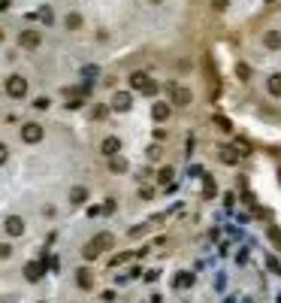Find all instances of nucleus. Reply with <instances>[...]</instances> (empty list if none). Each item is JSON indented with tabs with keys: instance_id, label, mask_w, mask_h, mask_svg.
I'll return each instance as SVG.
<instances>
[{
	"instance_id": "nucleus-1",
	"label": "nucleus",
	"mask_w": 281,
	"mask_h": 303,
	"mask_svg": "<svg viewBox=\"0 0 281 303\" xmlns=\"http://www.w3.org/2000/svg\"><path fill=\"white\" fill-rule=\"evenodd\" d=\"M109 246H112V237H109V234H97V237H94V240L82 249V255H85L88 261H94V258H100Z\"/></svg>"
},
{
	"instance_id": "nucleus-2",
	"label": "nucleus",
	"mask_w": 281,
	"mask_h": 303,
	"mask_svg": "<svg viewBox=\"0 0 281 303\" xmlns=\"http://www.w3.org/2000/svg\"><path fill=\"white\" fill-rule=\"evenodd\" d=\"M130 88H136L142 94H157V85L148 79V73H130Z\"/></svg>"
},
{
	"instance_id": "nucleus-3",
	"label": "nucleus",
	"mask_w": 281,
	"mask_h": 303,
	"mask_svg": "<svg viewBox=\"0 0 281 303\" xmlns=\"http://www.w3.org/2000/svg\"><path fill=\"white\" fill-rule=\"evenodd\" d=\"M6 94L15 97V100L24 97V94H27V79H24V76H9V79H6Z\"/></svg>"
},
{
	"instance_id": "nucleus-4",
	"label": "nucleus",
	"mask_w": 281,
	"mask_h": 303,
	"mask_svg": "<svg viewBox=\"0 0 281 303\" xmlns=\"http://www.w3.org/2000/svg\"><path fill=\"white\" fill-rule=\"evenodd\" d=\"M21 140H24V143H39V140H42V127H39L36 121L21 124Z\"/></svg>"
},
{
	"instance_id": "nucleus-5",
	"label": "nucleus",
	"mask_w": 281,
	"mask_h": 303,
	"mask_svg": "<svg viewBox=\"0 0 281 303\" xmlns=\"http://www.w3.org/2000/svg\"><path fill=\"white\" fill-rule=\"evenodd\" d=\"M42 273H45V261H30V264L24 267V279H27V282H39Z\"/></svg>"
},
{
	"instance_id": "nucleus-6",
	"label": "nucleus",
	"mask_w": 281,
	"mask_h": 303,
	"mask_svg": "<svg viewBox=\"0 0 281 303\" xmlns=\"http://www.w3.org/2000/svg\"><path fill=\"white\" fill-rule=\"evenodd\" d=\"M133 106V97H130V91H118L115 97H112V109L115 112H127Z\"/></svg>"
},
{
	"instance_id": "nucleus-7",
	"label": "nucleus",
	"mask_w": 281,
	"mask_h": 303,
	"mask_svg": "<svg viewBox=\"0 0 281 303\" xmlns=\"http://www.w3.org/2000/svg\"><path fill=\"white\" fill-rule=\"evenodd\" d=\"M42 39H39V33L36 30H21V36H18V46L21 49H36Z\"/></svg>"
},
{
	"instance_id": "nucleus-8",
	"label": "nucleus",
	"mask_w": 281,
	"mask_h": 303,
	"mask_svg": "<svg viewBox=\"0 0 281 303\" xmlns=\"http://www.w3.org/2000/svg\"><path fill=\"white\" fill-rule=\"evenodd\" d=\"M3 228H6L9 237H21V234H24V222H21L18 215H9V219L3 222Z\"/></svg>"
},
{
	"instance_id": "nucleus-9",
	"label": "nucleus",
	"mask_w": 281,
	"mask_h": 303,
	"mask_svg": "<svg viewBox=\"0 0 281 303\" xmlns=\"http://www.w3.org/2000/svg\"><path fill=\"white\" fill-rule=\"evenodd\" d=\"M173 103H176V106H188V103H191V91L182 88V85H176V88H173Z\"/></svg>"
},
{
	"instance_id": "nucleus-10",
	"label": "nucleus",
	"mask_w": 281,
	"mask_h": 303,
	"mask_svg": "<svg viewBox=\"0 0 281 303\" xmlns=\"http://www.w3.org/2000/svg\"><path fill=\"white\" fill-rule=\"evenodd\" d=\"M170 112H173V109H170V103H160V100H157V103L151 106V118H154V121H166V118H170Z\"/></svg>"
},
{
	"instance_id": "nucleus-11",
	"label": "nucleus",
	"mask_w": 281,
	"mask_h": 303,
	"mask_svg": "<svg viewBox=\"0 0 281 303\" xmlns=\"http://www.w3.org/2000/svg\"><path fill=\"white\" fill-rule=\"evenodd\" d=\"M100 149H103V155H109V158H112V155H118V149H121V140H118V137H106Z\"/></svg>"
},
{
	"instance_id": "nucleus-12",
	"label": "nucleus",
	"mask_w": 281,
	"mask_h": 303,
	"mask_svg": "<svg viewBox=\"0 0 281 303\" xmlns=\"http://www.w3.org/2000/svg\"><path fill=\"white\" fill-rule=\"evenodd\" d=\"M85 200H88V188L76 185V188L70 191V203H73V206H79V203H85Z\"/></svg>"
},
{
	"instance_id": "nucleus-13",
	"label": "nucleus",
	"mask_w": 281,
	"mask_h": 303,
	"mask_svg": "<svg viewBox=\"0 0 281 303\" xmlns=\"http://www.w3.org/2000/svg\"><path fill=\"white\" fill-rule=\"evenodd\" d=\"M266 88H269V94H272V97H281V73H272V76H269Z\"/></svg>"
},
{
	"instance_id": "nucleus-14",
	"label": "nucleus",
	"mask_w": 281,
	"mask_h": 303,
	"mask_svg": "<svg viewBox=\"0 0 281 303\" xmlns=\"http://www.w3.org/2000/svg\"><path fill=\"white\" fill-rule=\"evenodd\" d=\"M263 46H266V49H281V33L278 30H269V33L263 36Z\"/></svg>"
},
{
	"instance_id": "nucleus-15",
	"label": "nucleus",
	"mask_w": 281,
	"mask_h": 303,
	"mask_svg": "<svg viewBox=\"0 0 281 303\" xmlns=\"http://www.w3.org/2000/svg\"><path fill=\"white\" fill-rule=\"evenodd\" d=\"M218 155H221V161H224V164H236V161H239V152H236V149H230V146H224Z\"/></svg>"
},
{
	"instance_id": "nucleus-16",
	"label": "nucleus",
	"mask_w": 281,
	"mask_h": 303,
	"mask_svg": "<svg viewBox=\"0 0 281 303\" xmlns=\"http://www.w3.org/2000/svg\"><path fill=\"white\" fill-rule=\"evenodd\" d=\"M76 282H79V285L88 291V288L94 285V276H91V270H79V273H76Z\"/></svg>"
},
{
	"instance_id": "nucleus-17",
	"label": "nucleus",
	"mask_w": 281,
	"mask_h": 303,
	"mask_svg": "<svg viewBox=\"0 0 281 303\" xmlns=\"http://www.w3.org/2000/svg\"><path fill=\"white\" fill-rule=\"evenodd\" d=\"M109 170H112V173H124V170H127V161L118 158V155H112V158H109Z\"/></svg>"
},
{
	"instance_id": "nucleus-18",
	"label": "nucleus",
	"mask_w": 281,
	"mask_h": 303,
	"mask_svg": "<svg viewBox=\"0 0 281 303\" xmlns=\"http://www.w3.org/2000/svg\"><path fill=\"white\" fill-rule=\"evenodd\" d=\"M194 285V276L191 273H179L176 276V288H191Z\"/></svg>"
},
{
	"instance_id": "nucleus-19",
	"label": "nucleus",
	"mask_w": 281,
	"mask_h": 303,
	"mask_svg": "<svg viewBox=\"0 0 281 303\" xmlns=\"http://www.w3.org/2000/svg\"><path fill=\"white\" fill-rule=\"evenodd\" d=\"M67 27H70V30L82 27V15H79V12H70V15H67Z\"/></svg>"
},
{
	"instance_id": "nucleus-20",
	"label": "nucleus",
	"mask_w": 281,
	"mask_h": 303,
	"mask_svg": "<svg viewBox=\"0 0 281 303\" xmlns=\"http://www.w3.org/2000/svg\"><path fill=\"white\" fill-rule=\"evenodd\" d=\"M269 240H272V246L281 252V228H269Z\"/></svg>"
},
{
	"instance_id": "nucleus-21",
	"label": "nucleus",
	"mask_w": 281,
	"mask_h": 303,
	"mask_svg": "<svg viewBox=\"0 0 281 303\" xmlns=\"http://www.w3.org/2000/svg\"><path fill=\"white\" fill-rule=\"evenodd\" d=\"M215 124H218L221 131H233V124H230V118H224V115H215Z\"/></svg>"
},
{
	"instance_id": "nucleus-22",
	"label": "nucleus",
	"mask_w": 281,
	"mask_h": 303,
	"mask_svg": "<svg viewBox=\"0 0 281 303\" xmlns=\"http://www.w3.org/2000/svg\"><path fill=\"white\" fill-rule=\"evenodd\" d=\"M157 179H160L163 185H166V182H173V167H163V170L157 173Z\"/></svg>"
},
{
	"instance_id": "nucleus-23",
	"label": "nucleus",
	"mask_w": 281,
	"mask_h": 303,
	"mask_svg": "<svg viewBox=\"0 0 281 303\" xmlns=\"http://www.w3.org/2000/svg\"><path fill=\"white\" fill-rule=\"evenodd\" d=\"M215 191H218V188H215V182L206 176V188H203V194H206V197H215Z\"/></svg>"
},
{
	"instance_id": "nucleus-24",
	"label": "nucleus",
	"mask_w": 281,
	"mask_h": 303,
	"mask_svg": "<svg viewBox=\"0 0 281 303\" xmlns=\"http://www.w3.org/2000/svg\"><path fill=\"white\" fill-rule=\"evenodd\" d=\"M236 76H239V79H248V76H251L248 64H239V67H236Z\"/></svg>"
},
{
	"instance_id": "nucleus-25",
	"label": "nucleus",
	"mask_w": 281,
	"mask_h": 303,
	"mask_svg": "<svg viewBox=\"0 0 281 303\" xmlns=\"http://www.w3.org/2000/svg\"><path fill=\"white\" fill-rule=\"evenodd\" d=\"M266 264H269V270H272V273H281V264H278V258H269Z\"/></svg>"
},
{
	"instance_id": "nucleus-26",
	"label": "nucleus",
	"mask_w": 281,
	"mask_h": 303,
	"mask_svg": "<svg viewBox=\"0 0 281 303\" xmlns=\"http://www.w3.org/2000/svg\"><path fill=\"white\" fill-rule=\"evenodd\" d=\"M100 212H115V200H106V203L100 206Z\"/></svg>"
},
{
	"instance_id": "nucleus-27",
	"label": "nucleus",
	"mask_w": 281,
	"mask_h": 303,
	"mask_svg": "<svg viewBox=\"0 0 281 303\" xmlns=\"http://www.w3.org/2000/svg\"><path fill=\"white\" fill-rule=\"evenodd\" d=\"M212 9H218V12H224V9H227V0H212Z\"/></svg>"
},
{
	"instance_id": "nucleus-28",
	"label": "nucleus",
	"mask_w": 281,
	"mask_h": 303,
	"mask_svg": "<svg viewBox=\"0 0 281 303\" xmlns=\"http://www.w3.org/2000/svg\"><path fill=\"white\" fill-rule=\"evenodd\" d=\"M12 255V246H6V243H0V258H9Z\"/></svg>"
},
{
	"instance_id": "nucleus-29",
	"label": "nucleus",
	"mask_w": 281,
	"mask_h": 303,
	"mask_svg": "<svg viewBox=\"0 0 281 303\" xmlns=\"http://www.w3.org/2000/svg\"><path fill=\"white\" fill-rule=\"evenodd\" d=\"M6 158H9V149H6V146L0 143V164H6Z\"/></svg>"
},
{
	"instance_id": "nucleus-30",
	"label": "nucleus",
	"mask_w": 281,
	"mask_h": 303,
	"mask_svg": "<svg viewBox=\"0 0 281 303\" xmlns=\"http://www.w3.org/2000/svg\"><path fill=\"white\" fill-rule=\"evenodd\" d=\"M106 115V106H94V118H103Z\"/></svg>"
},
{
	"instance_id": "nucleus-31",
	"label": "nucleus",
	"mask_w": 281,
	"mask_h": 303,
	"mask_svg": "<svg viewBox=\"0 0 281 303\" xmlns=\"http://www.w3.org/2000/svg\"><path fill=\"white\" fill-rule=\"evenodd\" d=\"M151 3H160V0H151Z\"/></svg>"
},
{
	"instance_id": "nucleus-32",
	"label": "nucleus",
	"mask_w": 281,
	"mask_h": 303,
	"mask_svg": "<svg viewBox=\"0 0 281 303\" xmlns=\"http://www.w3.org/2000/svg\"><path fill=\"white\" fill-rule=\"evenodd\" d=\"M266 3H275V0H266Z\"/></svg>"
},
{
	"instance_id": "nucleus-33",
	"label": "nucleus",
	"mask_w": 281,
	"mask_h": 303,
	"mask_svg": "<svg viewBox=\"0 0 281 303\" xmlns=\"http://www.w3.org/2000/svg\"><path fill=\"white\" fill-rule=\"evenodd\" d=\"M278 179H281V170H278Z\"/></svg>"
},
{
	"instance_id": "nucleus-34",
	"label": "nucleus",
	"mask_w": 281,
	"mask_h": 303,
	"mask_svg": "<svg viewBox=\"0 0 281 303\" xmlns=\"http://www.w3.org/2000/svg\"><path fill=\"white\" fill-rule=\"evenodd\" d=\"M0 39H3V33H0Z\"/></svg>"
}]
</instances>
